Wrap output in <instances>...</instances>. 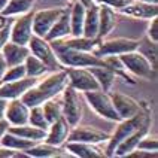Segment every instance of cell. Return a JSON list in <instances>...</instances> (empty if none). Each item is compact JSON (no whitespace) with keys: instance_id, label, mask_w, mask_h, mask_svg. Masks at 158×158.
Instances as JSON below:
<instances>
[{"instance_id":"cell-1","label":"cell","mask_w":158,"mask_h":158,"mask_svg":"<svg viewBox=\"0 0 158 158\" xmlns=\"http://www.w3.org/2000/svg\"><path fill=\"white\" fill-rule=\"evenodd\" d=\"M66 85H67V73H66V69L54 70L42 82H36V85H33L28 91H26L23 94V97H21V100L28 107L40 106L46 100L60 96Z\"/></svg>"},{"instance_id":"cell-2","label":"cell","mask_w":158,"mask_h":158,"mask_svg":"<svg viewBox=\"0 0 158 158\" xmlns=\"http://www.w3.org/2000/svg\"><path fill=\"white\" fill-rule=\"evenodd\" d=\"M149 119H151V110H149V106H146L139 115H136L133 118H127V119L118 121V125H116L115 131L109 136V139L106 142L107 145L105 148V157H114V152L116 149V146L124 139L131 136L136 130H139L142 125L146 121H149Z\"/></svg>"},{"instance_id":"cell-3","label":"cell","mask_w":158,"mask_h":158,"mask_svg":"<svg viewBox=\"0 0 158 158\" xmlns=\"http://www.w3.org/2000/svg\"><path fill=\"white\" fill-rule=\"evenodd\" d=\"M55 51V55L63 67H94V66H105V58H100L93 52L78 51L70 48H63L55 44H51Z\"/></svg>"},{"instance_id":"cell-4","label":"cell","mask_w":158,"mask_h":158,"mask_svg":"<svg viewBox=\"0 0 158 158\" xmlns=\"http://www.w3.org/2000/svg\"><path fill=\"white\" fill-rule=\"evenodd\" d=\"M87 103L89 105V107L96 112L98 116L105 118L107 121H114L118 123L121 121L119 115L116 114L112 103V98H110V93L103 91V89H93V91H85L82 93Z\"/></svg>"},{"instance_id":"cell-5","label":"cell","mask_w":158,"mask_h":158,"mask_svg":"<svg viewBox=\"0 0 158 158\" xmlns=\"http://www.w3.org/2000/svg\"><path fill=\"white\" fill-rule=\"evenodd\" d=\"M119 61L123 64L125 72H130L131 75L142 79H154L157 75V69L151 64V61L143 57L139 51H131L118 55Z\"/></svg>"},{"instance_id":"cell-6","label":"cell","mask_w":158,"mask_h":158,"mask_svg":"<svg viewBox=\"0 0 158 158\" xmlns=\"http://www.w3.org/2000/svg\"><path fill=\"white\" fill-rule=\"evenodd\" d=\"M27 46L30 49V54H33L35 57H37L39 60H42L48 66L49 72L64 69L61 64H60V61H58L57 55H55V51H54L51 42H48L45 37H39V36L33 35L30 37Z\"/></svg>"},{"instance_id":"cell-7","label":"cell","mask_w":158,"mask_h":158,"mask_svg":"<svg viewBox=\"0 0 158 158\" xmlns=\"http://www.w3.org/2000/svg\"><path fill=\"white\" fill-rule=\"evenodd\" d=\"M139 40L137 39H127V37H116V39H102L94 48L93 54L103 58L109 55H121L125 52H131L137 49Z\"/></svg>"},{"instance_id":"cell-8","label":"cell","mask_w":158,"mask_h":158,"mask_svg":"<svg viewBox=\"0 0 158 158\" xmlns=\"http://www.w3.org/2000/svg\"><path fill=\"white\" fill-rule=\"evenodd\" d=\"M61 109L63 116L67 119V123L70 124L72 127L78 125L79 121L82 119L84 107H82L79 93L75 88H72L69 84L61 91Z\"/></svg>"},{"instance_id":"cell-9","label":"cell","mask_w":158,"mask_h":158,"mask_svg":"<svg viewBox=\"0 0 158 158\" xmlns=\"http://www.w3.org/2000/svg\"><path fill=\"white\" fill-rule=\"evenodd\" d=\"M67 73V84L78 93L100 89V85L94 75L87 67H64Z\"/></svg>"},{"instance_id":"cell-10","label":"cell","mask_w":158,"mask_h":158,"mask_svg":"<svg viewBox=\"0 0 158 158\" xmlns=\"http://www.w3.org/2000/svg\"><path fill=\"white\" fill-rule=\"evenodd\" d=\"M110 98H112L115 110L119 115L121 119H127V118H133V116L139 115L148 106V103L137 102L133 97L123 94V93H110Z\"/></svg>"},{"instance_id":"cell-11","label":"cell","mask_w":158,"mask_h":158,"mask_svg":"<svg viewBox=\"0 0 158 158\" xmlns=\"http://www.w3.org/2000/svg\"><path fill=\"white\" fill-rule=\"evenodd\" d=\"M33 14L35 10H28L19 15L10 24V39L12 42L19 45H27L30 37L33 36Z\"/></svg>"},{"instance_id":"cell-12","label":"cell","mask_w":158,"mask_h":158,"mask_svg":"<svg viewBox=\"0 0 158 158\" xmlns=\"http://www.w3.org/2000/svg\"><path fill=\"white\" fill-rule=\"evenodd\" d=\"M64 8H52V9H42L33 14V35L39 37H45L48 31L51 30L54 23L61 15Z\"/></svg>"},{"instance_id":"cell-13","label":"cell","mask_w":158,"mask_h":158,"mask_svg":"<svg viewBox=\"0 0 158 158\" xmlns=\"http://www.w3.org/2000/svg\"><path fill=\"white\" fill-rule=\"evenodd\" d=\"M109 133H105L102 130H97L94 127H88V125H75L72 127L69 137L66 142H85V143H102L107 142L109 139Z\"/></svg>"},{"instance_id":"cell-14","label":"cell","mask_w":158,"mask_h":158,"mask_svg":"<svg viewBox=\"0 0 158 158\" xmlns=\"http://www.w3.org/2000/svg\"><path fill=\"white\" fill-rule=\"evenodd\" d=\"M36 82H37V78H31V76H24L17 81L3 82V84H0V97L6 98V100L21 98L26 91H28L33 85H36Z\"/></svg>"},{"instance_id":"cell-15","label":"cell","mask_w":158,"mask_h":158,"mask_svg":"<svg viewBox=\"0 0 158 158\" xmlns=\"http://www.w3.org/2000/svg\"><path fill=\"white\" fill-rule=\"evenodd\" d=\"M70 130L72 125L67 123V119L64 116H61L57 121L49 124V128L46 130L45 142L49 143V145H54V146H63L67 140V137H69Z\"/></svg>"},{"instance_id":"cell-16","label":"cell","mask_w":158,"mask_h":158,"mask_svg":"<svg viewBox=\"0 0 158 158\" xmlns=\"http://www.w3.org/2000/svg\"><path fill=\"white\" fill-rule=\"evenodd\" d=\"M28 112L30 107L21 98H12L8 100L5 119L9 123V125H23L28 123Z\"/></svg>"},{"instance_id":"cell-17","label":"cell","mask_w":158,"mask_h":158,"mask_svg":"<svg viewBox=\"0 0 158 158\" xmlns=\"http://www.w3.org/2000/svg\"><path fill=\"white\" fill-rule=\"evenodd\" d=\"M64 151L73 157L79 158H97L105 157V149L97 146L96 143H85V142H66Z\"/></svg>"},{"instance_id":"cell-18","label":"cell","mask_w":158,"mask_h":158,"mask_svg":"<svg viewBox=\"0 0 158 158\" xmlns=\"http://www.w3.org/2000/svg\"><path fill=\"white\" fill-rule=\"evenodd\" d=\"M121 14L127 15L131 18H139V19H152L158 15V6L154 3H146V2H140L137 0L134 3L133 0L130 5L124 6L119 9Z\"/></svg>"},{"instance_id":"cell-19","label":"cell","mask_w":158,"mask_h":158,"mask_svg":"<svg viewBox=\"0 0 158 158\" xmlns=\"http://www.w3.org/2000/svg\"><path fill=\"white\" fill-rule=\"evenodd\" d=\"M72 36V28H70V8H64L61 15L58 19L54 23L51 30L48 31V35L45 36V39L48 42H54V40H60V39H66Z\"/></svg>"},{"instance_id":"cell-20","label":"cell","mask_w":158,"mask_h":158,"mask_svg":"<svg viewBox=\"0 0 158 158\" xmlns=\"http://www.w3.org/2000/svg\"><path fill=\"white\" fill-rule=\"evenodd\" d=\"M28 54H30V49L27 45L15 44L12 40H8L5 46L2 48V55H3L8 67L15 66V64H23Z\"/></svg>"},{"instance_id":"cell-21","label":"cell","mask_w":158,"mask_h":158,"mask_svg":"<svg viewBox=\"0 0 158 158\" xmlns=\"http://www.w3.org/2000/svg\"><path fill=\"white\" fill-rule=\"evenodd\" d=\"M149 128H151V119L146 121L139 130H136L131 136H128L127 139H124V140L116 146V149H115V152H114V157H125L127 154H130L131 151H134L137 148V143L140 142L142 137L146 136V134H149Z\"/></svg>"},{"instance_id":"cell-22","label":"cell","mask_w":158,"mask_h":158,"mask_svg":"<svg viewBox=\"0 0 158 158\" xmlns=\"http://www.w3.org/2000/svg\"><path fill=\"white\" fill-rule=\"evenodd\" d=\"M118 23V15L115 14V9L100 5V10H98V33H97V39H105L109 36Z\"/></svg>"},{"instance_id":"cell-23","label":"cell","mask_w":158,"mask_h":158,"mask_svg":"<svg viewBox=\"0 0 158 158\" xmlns=\"http://www.w3.org/2000/svg\"><path fill=\"white\" fill-rule=\"evenodd\" d=\"M100 42V39H91V37H85V36H69L66 39H60V40H54L51 44H55L63 48H70V49H78V51H87V52H93L97 44Z\"/></svg>"},{"instance_id":"cell-24","label":"cell","mask_w":158,"mask_h":158,"mask_svg":"<svg viewBox=\"0 0 158 158\" xmlns=\"http://www.w3.org/2000/svg\"><path fill=\"white\" fill-rule=\"evenodd\" d=\"M98 10H100V5L96 3V2L85 9L84 33H82V36L91 37V39H97V33H98Z\"/></svg>"},{"instance_id":"cell-25","label":"cell","mask_w":158,"mask_h":158,"mask_svg":"<svg viewBox=\"0 0 158 158\" xmlns=\"http://www.w3.org/2000/svg\"><path fill=\"white\" fill-rule=\"evenodd\" d=\"M88 69L94 75V78L97 79L100 89L107 91V93L112 89V85H114L115 79H116V73H115L112 67L105 64V66H94V67H88Z\"/></svg>"},{"instance_id":"cell-26","label":"cell","mask_w":158,"mask_h":158,"mask_svg":"<svg viewBox=\"0 0 158 158\" xmlns=\"http://www.w3.org/2000/svg\"><path fill=\"white\" fill-rule=\"evenodd\" d=\"M8 131L17 134L23 139L27 140H33V142H42L46 137V130L42 128H37L35 125H30V124H23V125H9Z\"/></svg>"},{"instance_id":"cell-27","label":"cell","mask_w":158,"mask_h":158,"mask_svg":"<svg viewBox=\"0 0 158 158\" xmlns=\"http://www.w3.org/2000/svg\"><path fill=\"white\" fill-rule=\"evenodd\" d=\"M61 146H54L49 145L45 140L42 142H36L35 145L26 151L27 157H33V158H54V157H61Z\"/></svg>"},{"instance_id":"cell-28","label":"cell","mask_w":158,"mask_h":158,"mask_svg":"<svg viewBox=\"0 0 158 158\" xmlns=\"http://www.w3.org/2000/svg\"><path fill=\"white\" fill-rule=\"evenodd\" d=\"M85 9L81 2H73L70 6V28H72V36H82L84 33V19H85Z\"/></svg>"},{"instance_id":"cell-29","label":"cell","mask_w":158,"mask_h":158,"mask_svg":"<svg viewBox=\"0 0 158 158\" xmlns=\"http://www.w3.org/2000/svg\"><path fill=\"white\" fill-rule=\"evenodd\" d=\"M35 143L36 142L23 139V137H19V136H17V134H14V133H10V131H6L0 137V145H2V146H6L9 149L18 151V152H24V154H26V151L30 149Z\"/></svg>"},{"instance_id":"cell-30","label":"cell","mask_w":158,"mask_h":158,"mask_svg":"<svg viewBox=\"0 0 158 158\" xmlns=\"http://www.w3.org/2000/svg\"><path fill=\"white\" fill-rule=\"evenodd\" d=\"M24 67H26V75L31 76V78H40L46 75L49 69L42 60H39L33 54H28L27 58L24 60Z\"/></svg>"},{"instance_id":"cell-31","label":"cell","mask_w":158,"mask_h":158,"mask_svg":"<svg viewBox=\"0 0 158 158\" xmlns=\"http://www.w3.org/2000/svg\"><path fill=\"white\" fill-rule=\"evenodd\" d=\"M36 0H9L5 9L0 12L6 17H14V15H23L28 10L33 9V5Z\"/></svg>"},{"instance_id":"cell-32","label":"cell","mask_w":158,"mask_h":158,"mask_svg":"<svg viewBox=\"0 0 158 158\" xmlns=\"http://www.w3.org/2000/svg\"><path fill=\"white\" fill-rule=\"evenodd\" d=\"M42 110H44L45 116L48 119V123L51 124L54 121H57L58 118L63 116V109H61V100H57V97L46 100L45 103H42Z\"/></svg>"},{"instance_id":"cell-33","label":"cell","mask_w":158,"mask_h":158,"mask_svg":"<svg viewBox=\"0 0 158 158\" xmlns=\"http://www.w3.org/2000/svg\"><path fill=\"white\" fill-rule=\"evenodd\" d=\"M136 51H139V52L143 55V57H146L148 60L151 61V64L157 69V42H152L149 37H143L139 40V45H137V49Z\"/></svg>"},{"instance_id":"cell-34","label":"cell","mask_w":158,"mask_h":158,"mask_svg":"<svg viewBox=\"0 0 158 158\" xmlns=\"http://www.w3.org/2000/svg\"><path fill=\"white\" fill-rule=\"evenodd\" d=\"M28 124L30 125H35L37 128H42V130H48L49 128V123H48V119L45 116L44 110H42V106H33V107H30Z\"/></svg>"},{"instance_id":"cell-35","label":"cell","mask_w":158,"mask_h":158,"mask_svg":"<svg viewBox=\"0 0 158 158\" xmlns=\"http://www.w3.org/2000/svg\"><path fill=\"white\" fill-rule=\"evenodd\" d=\"M24 76H27L24 63L23 64H15V66H9V67H6L5 73L2 75L0 84L9 82V81H17V79H21V78H24Z\"/></svg>"},{"instance_id":"cell-36","label":"cell","mask_w":158,"mask_h":158,"mask_svg":"<svg viewBox=\"0 0 158 158\" xmlns=\"http://www.w3.org/2000/svg\"><path fill=\"white\" fill-rule=\"evenodd\" d=\"M136 149H143V151H151V152H157L158 149V142L157 137H149L148 134L143 136L140 139V142L137 143Z\"/></svg>"},{"instance_id":"cell-37","label":"cell","mask_w":158,"mask_h":158,"mask_svg":"<svg viewBox=\"0 0 158 158\" xmlns=\"http://www.w3.org/2000/svg\"><path fill=\"white\" fill-rule=\"evenodd\" d=\"M98 5H105V6H109L112 9H121L127 5H130L133 0H94Z\"/></svg>"},{"instance_id":"cell-38","label":"cell","mask_w":158,"mask_h":158,"mask_svg":"<svg viewBox=\"0 0 158 158\" xmlns=\"http://www.w3.org/2000/svg\"><path fill=\"white\" fill-rule=\"evenodd\" d=\"M146 37H149L152 42H158V19H157V17L152 18V21L149 23Z\"/></svg>"},{"instance_id":"cell-39","label":"cell","mask_w":158,"mask_h":158,"mask_svg":"<svg viewBox=\"0 0 158 158\" xmlns=\"http://www.w3.org/2000/svg\"><path fill=\"white\" fill-rule=\"evenodd\" d=\"M18 157H27L24 152H18V151L9 149L6 146L0 145V158H18Z\"/></svg>"},{"instance_id":"cell-40","label":"cell","mask_w":158,"mask_h":158,"mask_svg":"<svg viewBox=\"0 0 158 158\" xmlns=\"http://www.w3.org/2000/svg\"><path fill=\"white\" fill-rule=\"evenodd\" d=\"M125 157H131V158H155L157 152H151V151H143V149H134L130 154H127Z\"/></svg>"},{"instance_id":"cell-41","label":"cell","mask_w":158,"mask_h":158,"mask_svg":"<svg viewBox=\"0 0 158 158\" xmlns=\"http://www.w3.org/2000/svg\"><path fill=\"white\" fill-rule=\"evenodd\" d=\"M10 24H12V23H10ZM10 24L0 30V52H2V48L5 46V44L10 39Z\"/></svg>"},{"instance_id":"cell-42","label":"cell","mask_w":158,"mask_h":158,"mask_svg":"<svg viewBox=\"0 0 158 158\" xmlns=\"http://www.w3.org/2000/svg\"><path fill=\"white\" fill-rule=\"evenodd\" d=\"M12 21H14V19H12L10 17H6V15L0 14V30H2V28H5L6 26H9Z\"/></svg>"},{"instance_id":"cell-43","label":"cell","mask_w":158,"mask_h":158,"mask_svg":"<svg viewBox=\"0 0 158 158\" xmlns=\"http://www.w3.org/2000/svg\"><path fill=\"white\" fill-rule=\"evenodd\" d=\"M6 106H8V100L0 97V119H3V118H5V110H6Z\"/></svg>"},{"instance_id":"cell-44","label":"cell","mask_w":158,"mask_h":158,"mask_svg":"<svg viewBox=\"0 0 158 158\" xmlns=\"http://www.w3.org/2000/svg\"><path fill=\"white\" fill-rule=\"evenodd\" d=\"M9 130V123L3 118V119H0V137L5 134V133Z\"/></svg>"},{"instance_id":"cell-45","label":"cell","mask_w":158,"mask_h":158,"mask_svg":"<svg viewBox=\"0 0 158 158\" xmlns=\"http://www.w3.org/2000/svg\"><path fill=\"white\" fill-rule=\"evenodd\" d=\"M6 61H5V58H3V55H2V52H0V78H2V75L5 73V70H6Z\"/></svg>"},{"instance_id":"cell-46","label":"cell","mask_w":158,"mask_h":158,"mask_svg":"<svg viewBox=\"0 0 158 158\" xmlns=\"http://www.w3.org/2000/svg\"><path fill=\"white\" fill-rule=\"evenodd\" d=\"M76 2H81V3H82V5H84V6H89V5H93V3H94V0H76Z\"/></svg>"},{"instance_id":"cell-47","label":"cell","mask_w":158,"mask_h":158,"mask_svg":"<svg viewBox=\"0 0 158 158\" xmlns=\"http://www.w3.org/2000/svg\"><path fill=\"white\" fill-rule=\"evenodd\" d=\"M8 2H9V0H0V12L5 9V6L8 5Z\"/></svg>"},{"instance_id":"cell-48","label":"cell","mask_w":158,"mask_h":158,"mask_svg":"<svg viewBox=\"0 0 158 158\" xmlns=\"http://www.w3.org/2000/svg\"><path fill=\"white\" fill-rule=\"evenodd\" d=\"M140 2H146V3H154V5H157L158 0H140Z\"/></svg>"}]
</instances>
